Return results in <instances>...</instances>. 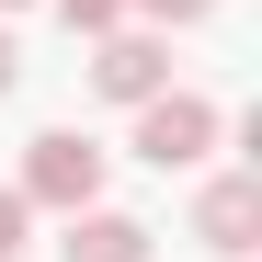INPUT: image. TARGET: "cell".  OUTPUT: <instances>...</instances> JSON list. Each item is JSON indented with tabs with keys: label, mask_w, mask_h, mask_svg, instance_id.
I'll return each instance as SVG.
<instances>
[{
	"label": "cell",
	"mask_w": 262,
	"mask_h": 262,
	"mask_svg": "<svg viewBox=\"0 0 262 262\" xmlns=\"http://www.w3.org/2000/svg\"><path fill=\"white\" fill-rule=\"evenodd\" d=\"M23 205H57V216H80V205H103V148L80 137V125H46V137L23 148V183H12Z\"/></svg>",
	"instance_id": "cell-1"
},
{
	"label": "cell",
	"mask_w": 262,
	"mask_h": 262,
	"mask_svg": "<svg viewBox=\"0 0 262 262\" xmlns=\"http://www.w3.org/2000/svg\"><path fill=\"white\" fill-rule=\"evenodd\" d=\"M125 114H137V160L148 171H194L216 148V125H228L205 92H148V103H125Z\"/></svg>",
	"instance_id": "cell-2"
},
{
	"label": "cell",
	"mask_w": 262,
	"mask_h": 262,
	"mask_svg": "<svg viewBox=\"0 0 262 262\" xmlns=\"http://www.w3.org/2000/svg\"><path fill=\"white\" fill-rule=\"evenodd\" d=\"M92 92H103V103H148V92H171V46H160V34H103Z\"/></svg>",
	"instance_id": "cell-3"
},
{
	"label": "cell",
	"mask_w": 262,
	"mask_h": 262,
	"mask_svg": "<svg viewBox=\"0 0 262 262\" xmlns=\"http://www.w3.org/2000/svg\"><path fill=\"white\" fill-rule=\"evenodd\" d=\"M57 262H160V228L148 216H114V205H80L69 239H57Z\"/></svg>",
	"instance_id": "cell-4"
},
{
	"label": "cell",
	"mask_w": 262,
	"mask_h": 262,
	"mask_svg": "<svg viewBox=\"0 0 262 262\" xmlns=\"http://www.w3.org/2000/svg\"><path fill=\"white\" fill-rule=\"evenodd\" d=\"M251 228H262V183H251V171L205 183V205H194V239H205L216 262H239V251H251Z\"/></svg>",
	"instance_id": "cell-5"
},
{
	"label": "cell",
	"mask_w": 262,
	"mask_h": 262,
	"mask_svg": "<svg viewBox=\"0 0 262 262\" xmlns=\"http://www.w3.org/2000/svg\"><path fill=\"white\" fill-rule=\"evenodd\" d=\"M57 12H69V34H114V23H125V0H57Z\"/></svg>",
	"instance_id": "cell-6"
},
{
	"label": "cell",
	"mask_w": 262,
	"mask_h": 262,
	"mask_svg": "<svg viewBox=\"0 0 262 262\" xmlns=\"http://www.w3.org/2000/svg\"><path fill=\"white\" fill-rule=\"evenodd\" d=\"M125 12H148V23H205L216 0H125Z\"/></svg>",
	"instance_id": "cell-7"
},
{
	"label": "cell",
	"mask_w": 262,
	"mask_h": 262,
	"mask_svg": "<svg viewBox=\"0 0 262 262\" xmlns=\"http://www.w3.org/2000/svg\"><path fill=\"white\" fill-rule=\"evenodd\" d=\"M23 216H34L23 194H0V262H12V251H23Z\"/></svg>",
	"instance_id": "cell-8"
},
{
	"label": "cell",
	"mask_w": 262,
	"mask_h": 262,
	"mask_svg": "<svg viewBox=\"0 0 262 262\" xmlns=\"http://www.w3.org/2000/svg\"><path fill=\"white\" fill-rule=\"evenodd\" d=\"M12 80H23V57H12V34H0V92H12Z\"/></svg>",
	"instance_id": "cell-9"
},
{
	"label": "cell",
	"mask_w": 262,
	"mask_h": 262,
	"mask_svg": "<svg viewBox=\"0 0 262 262\" xmlns=\"http://www.w3.org/2000/svg\"><path fill=\"white\" fill-rule=\"evenodd\" d=\"M0 12H12V0H0Z\"/></svg>",
	"instance_id": "cell-10"
}]
</instances>
